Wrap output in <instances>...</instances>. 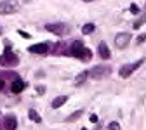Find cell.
I'll return each mask as SVG.
<instances>
[{"instance_id":"6da1fadb","label":"cell","mask_w":146,"mask_h":130,"mask_svg":"<svg viewBox=\"0 0 146 130\" xmlns=\"http://www.w3.org/2000/svg\"><path fill=\"white\" fill-rule=\"evenodd\" d=\"M68 54H70V55H73V57H77L78 61H84V63H87V61L92 59V50H89L87 47H84V44H82V42H78V40L71 44V47H70Z\"/></svg>"},{"instance_id":"7a4b0ae2","label":"cell","mask_w":146,"mask_h":130,"mask_svg":"<svg viewBox=\"0 0 146 130\" xmlns=\"http://www.w3.org/2000/svg\"><path fill=\"white\" fill-rule=\"evenodd\" d=\"M5 52L0 55V66H9V68H14V66H17L19 64V59H17V55H14L12 52H11V44L9 42H5Z\"/></svg>"},{"instance_id":"3957f363","label":"cell","mask_w":146,"mask_h":130,"mask_svg":"<svg viewBox=\"0 0 146 130\" xmlns=\"http://www.w3.org/2000/svg\"><path fill=\"white\" fill-rule=\"evenodd\" d=\"M143 63H144V59H139V61H136V63H127V64L120 66L118 75H120L122 78H129V77L132 75V73H134L137 68H141V66H143Z\"/></svg>"},{"instance_id":"277c9868","label":"cell","mask_w":146,"mask_h":130,"mask_svg":"<svg viewBox=\"0 0 146 130\" xmlns=\"http://www.w3.org/2000/svg\"><path fill=\"white\" fill-rule=\"evenodd\" d=\"M17 11H19V2L17 0H2L0 2V14L7 16V14H14Z\"/></svg>"},{"instance_id":"5b68a950","label":"cell","mask_w":146,"mask_h":130,"mask_svg":"<svg viewBox=\"0 0 146 130\" xmlns=\"http://www.w3.org/2000/svg\"><path fill=\"white\" fill-rule=\"evenodd\" d=\"M45 30L54 33V35H58V36H64L70 33V26L64 23H49V24H45Z\"/></svg>"},{"instance_id":"8992f818","label":"cell","mask_w":146,"mask_h":130,"mask_svg":"<svg viewBox=\"0 0 146 130\" xmlns=\"http://www.w3.org/2000/svg\"><path fill=\"white\" fill-rule=\"evenodd\" d=\"M110 66H106V64H99V66H94L92 69L89 71V77H92V78H96V80H99V78H104V77H108L110 75Z\"/></svg>"},{"instance_id":"52a82bcc","label":"cell","mask_w":146,"mask_h":130,"mask_svg":"<svg viewBox=\"0 0 146 130\" xmlns=\"http://www.w3.org/2000/svg\"><path fill=\"white\" fill-rule=\"evenodd\" d=\"M129 42H131V33H127V31H122V33H118V35L115 36V45H117V49H120V50L129 45Z\"/></svg>"},{"instance_id":"ba28073f","label":"cell","mask_w":146,"mask_h":130,"mask_svg":"<svg viewBox=\"0 0 146 130\" xmlns=\"http://www.w3.org/2000/svg\"><path fill=\"white\" fill-rule=\"evenodd\" d=\"M26 87V83L21 80V78H14L12 83H11V90H12V94H19V92H23Z\"/></svg>"},{"instance_id":"9c48e42d","label":"cell","mask_w":146,"mask_h":130,"mask_svg":"<svg viewBox=\"0 0 146 130\" xmlns=\"http://www.w3.org/2000/svg\"><path fill=\"white\" fill-rule=\"evenodd\" d=\"M16 127H17L16 116L14 115H7L4 118V130H16Z\"/></svg>"},{"instance_id":"30bf717a","label":"cell","mask_w":146,"mask_h":130,"mask_svg":"<svg viewBox=\"0 0 146 130\" xmlns=\"http://www.w3.org/2000/svg\"><path fill=\"white\" fill-rule=\"evenodd\" d=\"M30 52H33V54H47L49 52V45L47 44H36V45H31L30 49H28Z\"/></svg>"},{"instance_id":"8fae6325","label":"cell","mask_w":146,"mask_h":130,"mask_svg":"<svg viewBox=\"0 0 146 130\" xmlns=\"http://www.w3.org/2000/svg\"><path fill=\"white\" fill-rule=\"evenodd\" d=\"M98 50H99V55H101V59H110L111 57V52H110V49H108V45L104 44V42H101L99 44V47H98Z\"/></svg>"},{"instance_id":"7c38bea8","label":"cell","mask_w":146,"mask_h":130,"mask_svg":"<svg viewBox=\"0 0 146 130\" xmlns=\"http://www.w3.org/2000/svg\"><path fill=\"white\" fill-rule=\"evenodd\" d=\"M66 101H68V97H66V96H59V97H56V99L50 102V106H52L54 109H58V108H61Z\"/></svg>"},{"instance_id":"4fadbf2b","label":"cell","mask_w":146,"mask_h":130,"mask_svg":"<svg viewBox=\"0 0 146 130\" xmlns=\"http://www.w3.org/2000/svg\"><path fill=\"white\" fill-rule=\"evenodd\" d=\"M87 77H89V71H82V73H78L77 78H75V83H77V85H82V83L87 80Z\"/></svg>"},{"instance_id":"5bb4252c","label":"cell","mask_w":146,"mask_h":130,"mask_svg":"<svg viewBox=\"0 0 146 130\" xmlns=\"http://www.w3.org/2000/svg\"><path fill=\"white\" fill-rule=\"evenodd\" d=\"M28 116H30V120H31V121H36V123H40V121H42L40 115L36 113L35 109H30V111H28Z\"/></svg>"},{"instance_id":"9a60e30c","label":"cell","mask_w":146,"mask_h":130,"mask_svg":"<svg viewBox=\"0 0 146 130\" xmlns=\"http://www.w3.org/2000/svg\"><path fill=\"white\" fill-rule=\"evenodd\" d=\"M96 30V24L94 23H87V24H84V28H82V33H85V35H90Z\"/></svg>"},{"instance_id":"2e32d148","label":"cell","mask_w":146,"mask_h":130,"mask_svg":"<svg viewBox=\"0 0 146 130\" xmlns=\"http://www.w3.org/2000/svg\"><path fill=\"white\" fill-rule=\"evenodd\" d=\"M82 113H84V111H82V109H78V111H75V113H73V115H70V116L66 118V121H75V120H78V118L82 116Z\"/></svg>"},{"instance_id":"e0dca14e","label":"cell","mask_w":146,"mask_h":130,"mask_svg":"<svg viewBox=\"0 0 146 130\" xmlns=\"http://www.w3.org/2000/svg\"><path fill=\"white\" fill-rule=\"evenodd\" d=\"M146 23V16H143V17H139V21H136L134 23V30H137V28H141L143 24Z\"/></svg>"},{"instance_id":"ac0fdd59","label":"cell","mask_w":146,"mask_h":130,"mask_svg":"<svg viewBox=\"0 0 146 130\" xmlns=\"http://www.w3.org/2000/svg\"><path fill=\"white\" fill-rule=\"evenodd\" d=\"M108 130H120V123L118 121H111L108 125Z\"/></svg>"},{"instance_id":"d6986e66","label":"cell","mask_w":146,"mask_h":130,"mask_svg":"<svg viewBox=\"0 0 146 130\" xmlns=\"http://www.w3.org/2000/svg\"><path fill=\"white\" fill-rule=\"evenodd\" d=\"M129 11H131V12H132V14H137V12H139V7H137V5H136V4H132V5H131V7H129Z\"/></svg>"},{"instance_id":"ffe728a7","label":"cell","mask_w":146,"mask_h":130,"mask_svg":"<svg viewBox=\"0 0 146 130\" xmlns=\"http://www.w3.org/2000/svg\"><path fill=\"white\" fill-rule=\"evenodd\" d=\"M144 40H146V33H143V35H141V36H137V40H136V44H137V45H139V44H143V42H144Z\"/></svg>"},{"instance_id":"44dd1931","label":"cell","mask_w":146,"mask_h":130,"mask_svg":"<svg viewBox=\"0 0 146 130\" xmlns=\"http://www.w3.org/2000/svg\"><path fill=\"white\" fill-rule=\"evenodd\" d=\"M89 120H90V123H98V116H96V115H90Z\"/></svg>"},{"instance_id":"7402d4cb","label":"cell","mask_w":146,"mask_h":130,"mask_svg":"<svg viewBox=\"0 0 146 130\" xmlns=\"http://www.w3.org/2000/svg\"><path fill=\"white\" fill-rule=\"evenodd\" d=\"M4 87H5V80L0 77V90H4Z\"/></svg>"},{"instance_id":"603a6c76","label":"cell","mask_w":146,"mask_h":130,"mask_svg":"<svg viewBox=\"0 0 146 130\" xmlns=\"http://www.w3.org/2000/svg\"><path fill=\"white\" fill-rule=\"evenodd\" d=\"M19 35L23 36V38H30V33H26V31H19Z\"/></svg>"},{"instance_id":"cb8c5ba5","label":"cell","mask_w":146,"mask_h":130,"mask_svg":"<svg viewBox=\"0 0 146 130\" xmlns=\"http://www.w3.org/2000/svg\"><path fill=\"white\" fill-rule=\"evenodd\" d=\"M36 88H38V94H40V96H42L44 92H45V87H44V85H40V87H36Z\"/></svg>"},{"instance_id":"d4e9b609","label":"cell","mask_w":146,"mask_h":130,"mask_svg":"<svg viewBox=\"0 0 146 130\" xmlns=\"http://www.w3.org/2000/svg\"><path fill=\"white\" fill-rule=\"evenodd\" d=\"M84 2H96V0H84Z\"/></svg>"},{"instance_id":"484cf974","label":"cell","mask_w":146,"mask_h":130,"mask_svg":"<svg viewBox=\"0 0 146 130\" xmlns=\"http://www.w3.org/2000/svg\"><path fill=\"white\" fill-rule=\"evenodd\" d=\"M82 130H87V128H82Z\"/></svg>"},{"instance_id":"4316f807","label":"cell","mask_w":146,"mask_h":130,"mask_svg":"<svg viewBox=\"0 0 146 130\" xmlns=\"http://www.w3.org/2000/svg\"><path fill=\"white\" fill-rule=\"evenodd\" d=\"M144 11H146V5H144Z\"/></svg>"}]
</instances>
